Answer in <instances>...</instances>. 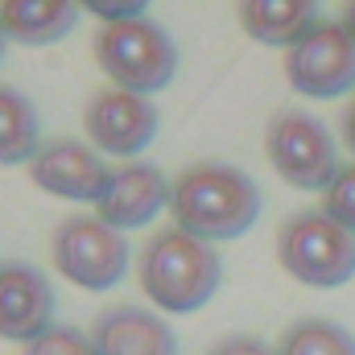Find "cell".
<instances>
[{"instance_id": "13", "label": "cell", "mask_w": 355, "mask_h": 355, "mask_svg": "<svg viewBox=\"0 0 355 355\" xmlns=\"http://www.w3.org/2000/svg\"><path fill=\"white\" fill-rule=\"evenodd\" d=\"M79 21L75 0H0V33L17 46H54Z\"/></svg>"}, {"instance_id": "21", "label": "cell", "mask_w": 355, "mask_h": 355, "mask_svg": "<svg viewBox=\"0 0 355 355\" xmlns=\"http://www.w3.org/2000/svg\"><path fill=\"white\" fill-rule=\"evenodd\" d=\"M343 145L355 153V99L347 103V112H343Z\"/></svg>"}, {"instance_id": "11", "label": "cell", "mask_w": 355, "mask_h": 355, "mask_svg": "<svg viewBox=\"0 0 355 355\" xmlns=\"http://www.w3.org/2000/svg\"><path fill=\"white\" fill-rule=\"evenodd\" d=\"M107 174L112 170L103 166L99 149L83 145V141H50L29 162V178L37 190L58 194V198H75V202H99Z\"/></svg>"}, {"instance_id": "16", "label": "cell", "mask_w": 355, "mask_h": 355, "mask_svg": "<svg viewBox=\"0 0 355 355\" xmlns=\"http://www.w3.org/2000/svg\"><path fill=\"white\" fill-rule=\"evenodd\" d=\"M277 355H355V335L331 318H302L281 335Z\"/></svg>"}, {"instance_id": "14", "label": "cell", "mask_w": 355, "mask_h": 355, "mask_svg": "<svg viewBox=\"0 0 355 355\" xmlns=\"http://www.w3.org/2000/svg\"><path fill=\"white\" fill-rule=\"evenodd\" d=\"M314 25H318L314 0H244L240 4V29L261 46L293 50Z\"/></svg>"}, {"instance_id": "19", "label": "cell", "mask_w": 355, "mask_h": 355, "mask_svg": "<svg viewBox=\"0 0 355 355\" xmlns=\"http://www.w3.org/2000/svg\"><path fill=\"white\" fill-rule=\"evenodd\" d=\"M83 4L103 25H120V21H141L145 17V0H83Z\"/></svg>"}, {"instance_id": "7", "label": "cell", "mask_w": 355, "mask_h": 355, "mask_svg": "<svg viewBox=\"0 0 355 355\" xmlns=\"http://www.w3.org/2000/svg\"><path fill=\"white\" fill-rule=\"evenodd\" d=\"M285 79L306 99H335L355 87V37L343 21H318L285 50Z\"/></svg>"}, {"instance_id": "9", "label": "cell", "mask_w": 355, "mask_h": 355, "mask_svg": "<svg viewBox=\"0 0 355 355\" xmlns=\"http://www.w3.org/2000/svg\"><path fill=\"white\" fill-rule=\"evenodd\" d=\"M162 211H170V182L157 166L149 162H124L107 174V186L95 202V215L116 227V232H132L153 223Z\"/></svg>"}, {"instance_id": "1", "label": "cell", "mask_w": 355, "mask_h": 355, "mask_svg": "<svg viewBox=\"0 0 355 355\" xmlns=\"http://www.w3.org/2000/svg\"><path fill=\"white\" fill-rule=\"evenodd\" d=\"M170 215L178 232L202 244L240 240L261 219V186L236 166L202 162L170 182Z\"/></svg>"}, {"instance_id": "12", "label": "cell", "mask_w": 355, "mask_h": 355, "mask_svg": "<svg viewBox=\"0 0 355 355\" xmlns=\"http://www.w3.org/2000/svg\"><path fill=\"white\" fill-rule=\"evenodd\" d=\"M95 355H178V339L166 318L145 306L103 310L91 327Z\"/></svg>"}, {"instance_id": "6", "label": "cell", "mask_w": 355, "mask_h": 355, "mask_svg": "<svg viewBox=\"0 0 355 355\" xmlns=\"http://www.w3.org/2000/svg\"><path fill=\"white\" fill-rule=\"evenodd\" d=\"M54 268L91 293H103L124 281L128 268V240L107 227L99 215H71L54 232Z\"/></svg>"}, {"instance_id": "10", "label": "cell", "mask_w": 355, "mask_h": 355, "mask_svg": "<svg viewBox=\"0 0 355 355\" xmlns=\"http://www.w3.org/2000/svg\"><path fill=\"white\" fill-rule=\"evenodd\" d=\"M54 327V285L25 261L0 265V339L33 343Z\"/></svg>"}, {"instance_id": "23", "label": "cell", "mask_w": 355, "mask_h": 355, "mask_svg": "<svg viewBox=\"0 0 355 355\" xmlns=\"http://www.w3.org/2000/svg\"><path fill=\"white\" fill-rule=\"evenodd\" d=\"M4 46H8V37H4V33H0V58H4Z\"/></svg>"}, {"instance_id": "18", "label": "cell", "mask_w": 355, "mask_h": 355, "mask_svg": "<svg viewBox=\"0 0 355 355\" xmlns=\"http://www.w3.org/2000/svg\"><path fill=\"white\" fill-rule=\"evenodd\" d=\"M25 355H95L91 335L75 331V327H50L42 339H33Z\"/></svg>"}, {"instance_id": "3", "label": "cell", "mask_w": 355, "mask_h": 355, "mask_svg": "<svg viewBox=\"0 0 355 355\" xmlns=\"http://www.w3.org/2000/svg\"><path fill=\"white\" fill-rule=\"evenodd\" d=\"M95 62L120 91L153 95V91H166L174 83L178 46L149 17L120 21V25H103L95 33Z\"/></svg>"}, {"instance_id": "22", "label": "cell", "mask_w": 355, "mask_h": 355, "mask_svg": "<svg viewBox=\"0 0 355 355\" xmlns=\"http://www.w3.org/2000/svg\"><path fill=\"white\" fill-rule=\"evenodd\" d=\"M343 25H347V33L355 37V4H347V8H343Z\"/></svg>"}, {"instance_id": "5", "label": "cell", "mask_w": 355, "mask_h": 355, "mask_svg": "<svg viewBox=\"0 0 355 355\" xmlns=\"http://www.w3.org/2000/svg\"><path fill=\"white\" fill-rule=\"evenodd\" d=\"M265 153L272 162L277 178H285L297 190H322L339 178V141L331 137V128L322 120H314L310 112H277L265 128Z\"/></svg>"}, {"instance_id": "4", "label": "cell", "mask_w": 355, "mask_h": 355, "mask_svg": "<svg viewBox=\"0 0 355 355\" xmlns=\"http://www.w3.org/2000/svg\"><path fill=\"white\" fill-rule=\"evenodd\" d=\"M281 268L310 289H339L355 277V236L322 211H302L281 227Z\"/></svg>"}, {"instance_id": "15", "label": "cell", "mask_w": 355, "mask_h": 355, "mask_svg": "<svg viewBox=\"0 0 355 355\" xmlns=\"http://www.w3.org/2000/svg\"><path fill=\"white\" fill-rule=\"evenodd\" d=\"M42 153V120L29 95L0 87V166H21Z\"/></svg>"}, {"instance_id": "20", "label": "cell", "mask_w": 355, "mask_h": 355, "mask_svg": "<svg viewBox=\"0 0 355 355\" xmlns=\"http://www.w3.org/2000/svg\"><path fill=\"white\" fill-rule=\"evenodd\" d=\"M207 355H277V347H268L265 339H257V335H227Z\"/></svg>"}, {"instance_id": "8", "label": "cell", "mask_w": 355, "mask_h": 355, "mask_svg": "<svg viewBox=\"0 0 355 355\" xmlns=\"http://www.w3.org/2000/svg\"><path fill=\"white\" fill-rule=\"evenodd\" d=\"M157 103L149 95H132V91L107 87L99 91L87 103V116H83V128H87L91 145L99 153H112V157H137L153 145L157 137Z\"/></svg>"}, {"instance_id": "17", "label": "cell", "mask_w": 355, "mask_h": 355, "mask_svg": "<svg viewBox=\"0 0 355 355\" xmlns=\"http://www.w3.org/2000/svg\"><path fill=\"white\" fill-rule=\"evenodd\" d=\"M322 215H331L339 227H347L355 236V166H343L339 178L327 186V194H322Z\"/></svg>"}, {"instance_id": "2", "label": "cell", "mask_w": 355, "mask_h": 355, "mask_svg": "<svg viewBox=\"0 0 355 355\" xmlns=\"http://www.w3.org/2000/svg\"><path fill=\"white\" fill-rule=\"evenodd\" d=\"M223 281V261L215 244H202L178 227L157 232L141 252V289L166 314L202 310Z\"/></svg>"}]
</instances>
